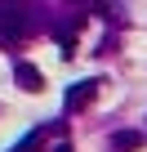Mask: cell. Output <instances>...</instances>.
<instances>
[{
  "label": "cell",
  "instance_id": "2",
  "mask_svg": "<svg viewBox=\"0 0 147 152\" xmlns=\"http://www.w3.org/2000/svg\"><path fill=\"white\" fill-rule=\"evenodd\" d=\"M94 94H98V81H76V85L67 90V112L89 107V103H94Z\"/></svg>",
  "mask_w": 147,
  "mask_h": 152
},
{
  "label": "cell",
  "instance_id": "1",
  "mask_svg": "<svg viewBox=\"0 0 147 152\" xmlns=\"http://www.w3.org/2000/svg\"><path fill=\"white\" fill-rule=\"evenodd\" d=\"M27 31H31V23H27V14H22V9L0 5V40H5V45H14V40H22Z\"/></svg>",
  "mask_w": 147,
  "mask_h": 152
},
{
  "label": "cell",
  "instance_id": "4",
  "mask_svg": "<svg viewBox=\"0 0 147 152\" xmlns=\"http://www.w3.org/2000/svg\"><path fill=\"white\" fill-rule=\"evenodd\" d=\"M112 148L116 152H134V148H143V134L138 130H116L112 134Z\"/></svg>",
  "mask_w": 147,
  "mask_h": 152
},
{
  "label": "cell",
  "instance_id": "3",
  "mask_svg": "<svg viewBox=\"0 0 147 152\" xmlns=\"http://www.w3.org/2000/svg\"><path fill=\"white\" fill-rule=\"evenodd\" d=\"M14 81H18L27 94H40V90H45V76H40L31 63H14Z\"/></svg>",
  "mask_w": 147,
  "mask_h": 152
},
{
  "label": "cell",
  "instance_id": "5",
  "mask_svg": "<svg viewBox=\"0 0 147 152\" xmlns=\"http://www.w3.org/2000/svg\"><path fill=\"white\" fill-rule=\"evenodd\" d=\"M9 152H45V130H27Z\"/></svg>",
  "mask_w": 147,
  "mask_h": 152
},
{
  "label": "cell",
  "instance_id": "6",
  "mask_svg": "<svg viewBox=\"0 0 147 152\" xmlns=\"http://www.w3.org/2000/svg\"><path fill=\"white\" fill-rule=\"evenodd\" d=\"M54 152H71V143H67V139H62V143H58V148H54Z\"/></svg>",
  "mask_w": 147,
  "mask_h": 152
},
{
  "label": "cell",
  "instance_id": "7",
  "mask_svg": "<svg viewBox=\"0 0 147 152\" xmlns=\"http://www.w3.org/2000/svg\"><path fill=\"white\" fill-rule=\"evenodd\" d=\"M71 5H89V0H71Z\"/></svg>",
  "mask_w": 147,
  "mask_h": 152
}]
</instances>
